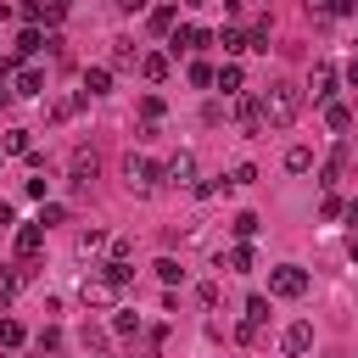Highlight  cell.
I'll list each match as a JSON object with an SVG mask.
<instances>
[{
  "label": "cell",
  "instance_id": "cell-1",
  "mask_svg": "<svg viewBox=\"0 0 358 358\" xmlns=\"http://www.w3.org/2000/svg\"><path fill=\"white\" fill-rule=\"evenodd\" d=\"M263 123H274V129H285V123H296V106H302V95H296V84H285V78H274L263 95Z\"/></svg>",
  "mask_w": 358,
  "mask_h": 358
},
{
  "label": "cell",
  "instance_id": "cell-2",
  "mask_svg": "<svg viewBox=\"0 0 358 358\" xmlns=\"http://www.w3.org/2000/svg\"><path fill=\"white\" fill-rule=\"evenodd\" d=\"M157 179H162V168H157L151 157H134V151L123 157V185H129L134 196H151V190H157Z\"/></svg>",
  "mask_w": 358,
  "mask_h": 358
},
{
  "label": "cell",
  "instance_id": "cell-3",
  "mask_svg": "<svg viewBox=\"0 0 358 358\" xmlns=\"http://www.w3.org/2000/svg\"><path fill=\"white\" fill-rule=\"evenodd\" d=\"M268 296H285V302L308 296V268H296V263H280V268H268Z\"/></svg>",
  "mask_w": 358,
  "mask_h": 358
},
{
  "label": "cell",
  "instance_id": "cell-4",
  "mask_svg": "<svg viewBox=\"0 0 358 358\" xmlns=\"http://www.w3.org/2000/svg\"><path fill=\"white\" fill-rule=\"evenodd\" d=\"M308 347H313V324H308V319H291V324L280 330V352H285V358H302Z\"/></svg>",
  "mask_w": 358,
  "mask_h": 358
},
{
  "label": "cell",
  "instance_id": "cell-5",
  "mask_svg": "<svg viewBox=\"0 0 358 358\" xmlns=\"http://www.w3.org/2000/svg\"><path fill=\"white\" fill-rule=\"evenodd\" d=\"M162 179H168L173 190H190V185H196V157H190V151L168 157V162H162Z\"/></svg>",
  "mask_w": 358,
  "mask_h": 358
},
{
  "label": "cell",
  "instance_id": "cell-6",
  "mask_svg": "<svg viewBox=\"0 0 358 358\" xmlns=\"http://www.w3.org/2000/svg\"><path fill=\"white\" fill-rule=\"evenodd\" d=\"M308 95L330 106V95H336V67H330V62H313V73H308Z\"/></svg>",
  "mask_w": 358,
  "mask_h": 358
},
{
  "label": "cell",
  "instance_id": "cell-7",
  "mask_svg": "<svg viewBox=\"0 0 358 358\" xmlns=\"http://www.w3.org/2000/svg\"><path fill=\"white\" fill-rule=\"evenodd\" d=\"M112 291H117V285H112L106 274H90V280L78 285V296H84V308H112Z\"/></svg>",
  "mask_w": 358,
  "mask_h": 358
},
{
  "label": "cell",
  "instance_id": "cell-8",
  "mask_svg": "<svg viewBox=\"0 0 358 358\" xmlns=\"http://www.w3.org/2000/svg\"><path fill=\"white\" fill-rule=\"evenodd\" d=\"M235 117H241L246 134H263V101L257 95H235Z\"/></svg>",
  "mask_w": 358,
  "mask_h": 358
},
{
  "label": "cell",
  "instance_id": "cell-9",
  "mask_svg": "<svg viewBox=\"0 0 358 358\" xmlns=\"http://www.w3.org/2000/svg\"><path fill=\"white\" fill-rule=\"evenodd\" d=\"M201 45H213V34L196 28V22H185V28L173 34V56H179V50H201Z\"/></svg>",
  "mask_w": 358,
  "mask_h": 358
},
{
  "label": "cell",
  "instance_id": "cell-10",
  "mask_svg": "<svg viewBox=\"0 0 358 358\" xmlns=\"http://www.w3.org/2000/svg\"><path fill=\"white\" fill-rule=\"evenodd\" d=\"M11 95H45V73H39V67H17Z\"/></svg>",
  "mask_w": 358,
  "mask_h": 358
},
{
  "label": "cell",
  "instance_id": "cell-11",
  "mask_svg": "<svg viewBox=\"0 0 358 358\" xmlns=\"http://www.w3.org/2000/svg\"><path fill=\"white\" fill-rule=\"evenodd\" d=\"M39 246H45V224L34 218V224H22V229H17V257H34Z\"/></svg>",
  "mask_w": 358,
  "mask_h": 358
},
{
  "label": "cell",
  "instance_id": "cell-12",
  "mask_svg": "<svg viewBox=\"0 0 358 358\" xmlns=\"http://www.w3.org/2000/svg\"><path fill=\"white\" fill-rule=\"evenodd\" d=\"M213 84H218L224 95H241V84H246V73H241V62H224V67L213 73Z\"/></svg>",
  "mask_w": 358,
  "mask_h": 358
},
{
  "label": "cell",
  "instance_id": "cell-13",
  "mask_svg": "<svg viewBox=\"0 0 358 358\" xmlns=\"http://www.w3.org/2000/svg\"><path fill=\"white\" fill-rule=\"evenodd\" d=\"M112 90V67H84V95H106Z\"/></svg>",
  "mask_w": 358,
  "mask_h": 358
},
{
  "label": "cell",
  "instance_id": "cell-14",
  "mask_svg": "<svg viewBox=\"0 0 358 358\" xmlns=\"http://www.w3.org/2000/svg\"><path fill=\"white\" fill-rule=\"evenodd\" d=\"M95 168H101V162H95V151H78V157H73V185H90V179H95Z\"/></svg>",
  "mask_w": 358,
  "mask_h": 358
},
{
  "label": "cell",
  "instance_id": "cell-15",
  "mask_svg": "<svg viewBox=\"0 0 358 358\" xmlns=\"http://www.w3.org/2000/svg\"><path fill=\"white\" fill-rule=\"evenodd\" d=\"M101 246H106V229H101V224H84V229H78V252L90 257V252H101Z\"/></svg>",
  "mask_w": 358,
  "mask_h": 358
},
{
  "label": "cell",
  "instance_id": "cell-16",
  "mask_svg": "<svg viewBox=\"0 0 358 358\" xmlns=\"http://www.w3.org/2000/svg\"><path fill=\"white\" fill-rule=\"evenodd\" d=\"M11 50H17V56H39V50H45V39H39V28H22Z\"/></svg>",
  "mask_w": 358,
  "mask_h": 358
},
{
  "label": "cell",
  "instance_id": "cell-17",
  "mask_svg": "<svg viewBox=\"0 0 358 358\" xmlns=\"http://www.w3.org/2000/svg\"><path fill=\"white\" fill-rule=\"evenodd\" d=\"M252 179H257V168H252V162H235V168L224 173V185H229V190H246Z\"/></svg>",
  "mask_w": 358,
  "mask_h": 358
},
{
  "label": "cell",
  "instance_id": "cell-18",
  "mask_svg": "<svg viewBox=\"0 0 358 358\" xmlns=\"http://www.w3.org/2000/svg\"><path fill=\"white\" fill-rule=\"evenodd\" d=\"M218 45H224V56H241V50H252L241 28H224V34H218Z\"/></svg>",
  "mask_w": 358,
  "mask_h": 358
},
{
  "label": "cell",
  "instance_id": "cell-19",
  "mask_svg": "<svg viewBox=\"0 0 358 358\" xmlns=\"http://www.w3.org/2000/svg\"><path fill=\"white\" fill-rule=\"evenodd\" d=\"M140 73H145L151 84H157V78H168V56H157V50H151V56H140Z\"/></svg>",
  "mask_w": 358,
  "mask_h": 358
},
{
  "label": "cell",
  "instance_id": "cell-20",
  "mask_svg": "<svg viewBox=\"0 0 358 358\" xmlns=\"http://www.w3.org/2000/svg\"><path fill=\"white\" fill-rule=\"evenodd\" d=\"M0 151H11V157L22 151V157H28V129H6V134H0Z\"/></svg>",
  "mask_w": 358,
  "mask_h": 358
},
{
  "label": "cell",
  "instance_id": "cell-21",
  "mask_svg": "<svg viewBox=\"0 0 358 358\" xmlns=\"http://www.w3.org/2000/svg\"><path fill=\"white\" fill-rule=\"evenodd\" d=\"M285 168H291V173H308V168H313V151H308V145H291V151H285Z\"/></svg>",
  "mask_w": 358,
  "mask_h": 358
},
{
  "label": "cell",
  "instance_id": "cell-22",
  "mask_svg": "<svg viewBox=\"0 0 358 358\" xmlns=\"http://www.w3.org/2000/svg\"><path fill=\"white\" fill-rule=\"evenodd\" d=\"M257 229H263V218H257V213H235V235H241V241H252Z\"/></svg>",
  "mask_w": 358,
  "mask_h": 358
},
{
  "label": "cell",
  "instance_id": "cell-23",
  "mask_svg": "<svg viewBox=\"0 0 358 358\" xmlns=\"http://www.w3.org/2000/svg\"><path fill=\"white\" fill-rule=\"evenodd\" d=\"M157 280H162V285H179V280H185L179 257H162V263H157Z\"/></svg>",
  "mask_w": 358,
  "mask_h": 358
},
{
  "label": "cell",
  "instance_id": "cell-24",
  "mask_svg": "<svg viewBox=\"0 0 358 358\" xmlns=\"http://www.w3.org/2000/svg\"><path fill=\"white\" fill-rule=\"evenodd\" d=\"M140 117L157 129V123H162V95H145V101H140Z\"/></svg>",
  "mask_w": 358,
  "mask_h": 358
},
{
  "label": "cell",
  "instance_id": "cell-25",
  "mask_svg": "<svg viewBox=\"0 0 358 358\" xmlns=\"http://www.w3.org/2000/svg\"><path fill=\"white\" fill-rule=\"evenodd\" d=\"M101 274H106V280H112V285H129V274H134V268H129V263H123V257H112V263H106V268H101Z\"/></svg>",
  "mask_w": 358,
  "mask_h": 358
},
{
  "label": "cell",
  "instance_id": "cell-26",
  "mask_svg": "<svg viewBox=\"0 0 358 358\" xmlns=\"http://www.w3.org/2000/svg\"><path fill=\"white\" fill-rule=\"evenodd\" d=\"M112 330H117V336H140V313H129V308H123V313L112 319Z\"/></svg>",
  "mask_w": 358,
  "mask_h": 358
},
{
  "label": "cell",
  "instance_id": "cell-27",
  "mask_svg": "<svg viewBox=\"0 0 358 358\" xmlns=\"http://www.w3.org/2000/svg\"><path fill=\"white\" fill-rule=\"evenodd\" d=\"M173 17H179L173 6H157V11H151V28H157V34H168V28H173Z\"/></svg>",
  "mask_w": 358,
  "mask_h": 358
},
{
  "label": "cell",
  "instance_id": "cell-28",
  "mask_svg": "<svg viewBox=\"0 0 358 358\" xmlns=\"http://www.w3.org/2000/svg\"><path fill=\"white\" fill-rule=\"evenodd\" d=\"M246 45H252V50H268V17H263V22H252V34H246Z\"/></svg>",
  "mask_w": 358,
  "mask_h": 358
},
{
  "label": "cell",
  "instance_id": "cell-29",
  "mask_svg": "<svg viewBox=\"0 0 358 358\" xmlns=\"http://www.w3.org/2000/svg\"><path fill=\"white\" fill-rule=\"evenodd\" d=\"M324 123H330V129H347V123H352V112H347V106H336V101H330V106H324Z\"/></svg>",
  "mask_w": 358,
  "mask_h": 358
},
{
  "label": "cell",
  "instance_id": "cell-30",
  "mask_svg": "<svg viewBox=\"0 0 358 358\" xmlns=\"http://www.w3.org/2000/svg\"><path fill=\"white\" fill-rule=\"evenodd\" d=\"M341 168H347V145H341V151L324 162V185H336V179H341Z\"/></svg>",
  "mask_w": 358,
  "mask_h": 358
},
{
  "label": "cell",
  "instance_id": "cell-31",
  "mask_svg": "<svg viewBox=\"0 0 358 358\" xmlns=\"http://www.w3.org/2000/svg\"><path fill=\"white\" fill-rule=\"evenodd\" d=\"M252 263H257V257H252V246H235V252H229V268H235V274H246Z\"/></svg>",
  "mask_w": 358,
  "mask_h": 358
},
{
  "label": "cell",
  "instance_id": "cell-32",
  "mask_svg": "<svg viewBox=\"0 0 358 358\" xmlns=\"http://www.w3.org/2000/svg\"><path fill=\"white\" fill-rule=\"evenodd\" d=\"M246 319L263 324V319H268V296H246Z\"/></svg>",
  "mask_w": 358,
  "mask_h": 358
},
{
  "label": "cell",
  "instance_id": "cell-33",
  "mask_svg": "<svg viewBox=\"0 0 358 358\" xmlns=\"http://www.w3.org/2000/svg\"><path fill=\"white\" fill-rule=\"evenodd\" d=\"M0 341H6V347H22V324H17V319H0Z\"/></svg>",
  "mask_w": 358,
  "mask_h": 358
},
{
  "label": "cell",
  "instance_id": "cell-34",
  "mask_svg": "<svg viewBox=\"0 0 358 358\" xmlns=\"http://www.w3.org/2000/svg\"><path fill=\"white\" fill-rule=\"evenodd\" d=\"M341 213H347L341 196H324V201H319V218H341Z\"/></svg>",
  "mask_w": 358,
  "mask_h": 358
},
{
  "label": "cell",
  "instance_id": "cell-35",
  "mask_svg": "<svg viewBox=\"0 0 358 358\" xmlns=\"http://www.w3.org/2000/svg\"><path fill=\"white\" fill-rule=\"evenodd\" d=\"M62 218H67V207H56V201H50V207H39V224H45V229H50V224H62Z\"/></svg>",
  "mask_w": 358,
  "mask_h": 358
},
{
  "label": "cell",
  "instance_id": "cell-36",
  "mask_svg": "<svg viewBox=\"0 0 358 358\" xmlns=\"http://www.w3.org/2000/svg\"><path fill=\"white\" fill-rule=\"evenodd\" d=\"M235 341H241V347H257V324H252V319H241V330H235Z\"/></svg>",
  "mask_w": 358,
  "mask_h": 358
},
{
  "label": "cell",
  "instance_id": "cell-37",
  "mask_svg": "<svg viewBox=\"0 0 358 358\" xmlns=\"http://www.w3.org/2000/svg\"><path fill=\"white\" fill-rule=\"evenodd\" d=\"M190 84H213V67L207 62H190Z\"/></svg>",
  "mask_w": 358,
  "mask_h": 358
},
{
  "label": "cell",
  "instance_id": "cell-38",
  "mask_svg": "<svg viewBox=\"0 0 358 358\" xmlns=\"http://www.w3.org/2000/svg\"><path fill=\"white\" fill-rule=\"evenodd\" d=\"M151 0H117V11H145Z\"/></svg>",
  "mask_w": 358,
  "mask_h": 358
},
{
  "label": "cell",
  "instance_id": "cell-39",
  "mask_svg": "<svg viewBox=\"0 0 358 358\" xmlns=\"http://www.w3.org/2000/svg\"><path fill=\"white\" fill-rule=\"evenodd\" d=\"M6 224H11V201L0 196V229H6Z\"/></svg>",
  "mask_w": 358,
  "mask_h": 358
},
{
  "label": "cell",
  "instance_id": "cell-40",
  "mask_svg": "<svg viewBox=\"0 0 358 358\" xmlns=\"http://www.w3.org/2000/svg\"><path fill=\"white\" fill-rule=\"evenodd\" d=\"M347 84H358V56H352V67H347Z\"/></svg>",
  "mask_w": 358,
  "mask_h": 358
},
{
  "label": "cell",
  "instance_id": "cell-41",
  "mask_svg": "<svg viewBox=\"0 0 358 358\" xmlns=\"http://www.w3.org/2000/svg\"><path fill=\"white\" fill-rule=\"evenodd\" d=\"M6 106H11V90H0V112H6Z\"/></svg>",
  "mask_w": 358,
  "mask_h": 358
},
{
  "label": "cell",
  "instance_id": "cell-42",
  "mask_svg": "<svg viewBox=\"0 0 358 358\" xmlns=\"http://www.w3.org/2000/svg\"><path fill=\"white\" fill-rule=\"evenodd\" d=\"M347 218H352V224H358V201H347Z\"/></svg>",
  "mask_w": 358,
  "mask_h": 358
},
{
  "label": "cell",
  "instance_id": "cell-43",
  "mask_svg": "<svg viewBox=\"0 0 358 358\" xmlns=\"http://www.w3.org/2000/svg\"><path fill=\"white\" fill-rule=\"evenodd\" d=\"M352 257H358V235H352Z\"/></svg>",
  "mask_w": 358,
  "mask_h": 358
},
{
  "label": "cell",
  "instance_id": "cell-44",
  "mask_svg": "<svg viewBox=\"0 0 358 358\" xmlns=\"http://www.w3.org/2000/svg\"><path fill=\"white\" fill-rule=\"evenodd\" d=\"M330 358H341V352H330Z\"/></svg>",
  "mask_w": 358,
  "mask_h": 358
},
{
  "label": "cell",
  "instance_id": "cell-45",
  "mask_svg": "<svg viewBox=\"0 0 358 358\" xmlns=\"http://www.w3.org/2000/svg\"><path fill=\"white\" fill-rule=\"evenodd\" d=\"M352 50H358V45H352Z\"/></svg>",
  "mask_w": 358,
  "mask_h": 358
},
{
  "label": "cell",
  "instance_id": "cell-46",
  "mask_svg": "<svg viewBox=\"0 0 358 358\" xmlns=\"http://www.w3.org/2000/svg\"><path fill=\"white\" fill-rule=\"evenodd\" d=\"M352 6H358V0H352Z\"/></svg>",
  "mask_w": 358,
  "mask_h": 358
}]
</instances>
